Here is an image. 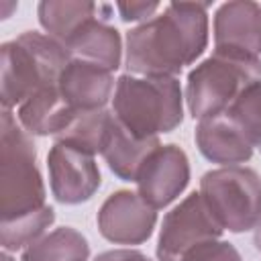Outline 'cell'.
Listing matches in <instances>:
<instances>
[{"label": "cell", "mask_w": 261, "mask_h": 261, "mask_svg": "<svg viewBox=\"0 0 261 261\" xmlns=\"http://www.w3.org/2000/svg\"><path fill=\"white\" fill-rule=\"evenodd\" d=\"M208 2H169L126 33L124 63L135 75H177L208 47Z\"/></svg>", "instance_id": "6da1fadb"}, {"label": "cell", "mask_w": 261, "mask_h": 261, "mask_svg": "<svg viewBox=\"0 0 261 261\" xmlns=\"http://www.w3.org/2000/svg\"><path fill=\"white\" fill-rule=\"evenodd\" d=\"M67 49L49 35L27 31L0 47V100L12 110L41 90L59 84L69 63Z\"/></svg>", "instance_id": "7a4b0ae2"}, {"label": "cell", "mask_w": 261, "mask_h": 261, "mask_svg": "<svg viewBox=\"0 0 261 261\" xmlns=\"http://www.w3.org/2000/svg\"><path fill=\"white\" fill-rule=\"evenodd\" d=\"M112 114L133 135L155 139L184 120V92L175 75L122 73L112 96Z\"/></svg>", "instance_id": "3957f363"}, {"label": "cell", "mask_w": 261, "mask_h": 261, "mask_svg": "<svg viewBox=\"0 0 261 261\" xmlns=\"http://www.w3.org/2000/svg\"><path fill=\"white\" fill-rule=\"evenodd\" d=\"M47 206V190L37 165L33 137L12 110L0 116V222Z\"/></svg>", "instance_id": "277c9868"}, {"label": "cell", "mask_w": 261, "mask_h": 261, "mask_svg": "<svg viewBox=\"0 0 261 261\" xmlns=\"http://www.w3.org/2000/svg\"><path fill=\"white\" fill-rule=\"evenodd\" d=\"M255 82H261V57L214 47L212 55L188 73L184 100L190 114L202 120L228 110Z\"/></svg>", "instance_id": "5b68a950"}, {"label": "cell", "mask_w": 261, "mask_h": 261, "mask_svg": "<svg viewBox=\"0 0 261 261\" xmlns=\"http://www.w3.org/2000/svg\"><path fill=\"white\" fill-rule=\"evenodd\" d=\"M200 194L228 232L253 230L261 220V175L253 167L210 169L200 177Z\"/></svg>", "instance_id": "8992f818"}, {"label": "cell", "mask_w": 261, "mask_h": 261, "mask_svg": "<svg viewBox=\"0 0 261 261\" xmlns=\"http://www.w3.org/2000/svg\"><path fill=\"white\" fill-rule=\"evenodd\" d=\"M224 228L204 202L200 192H192L173 206L161 222L157 241V261H184L188 253L204 243L218 241Z\"/></svg>", "instance_id": "52a82bcc"}, {"label": "cell", "mask_w": 261, "mask_h": 261, "mask_svg": "<svg viewBox=\"0 0 261 261\" xmlns=\"http://www.w3.org/2000/svg\"><path fill=\"white\" fill-rule=\"evenodd\" d=\"M96 222L106 241L114 245H141L155 230L157 210L139 192L116 190L102 202Z\"/></svg>", "instance_id": "ba28073f"}, {"label": "cell", "mask_w": 261, "mask_h": 261, "mask_svg": "<svg viewBox=\"0 0 261 261\" xmlns=\"http://www.w3.org/2000/svg\"><path fill=\"white\" fill-rule=\"evenodd\" d=\"M47 169L51 194L61 204L88 202L102 184L94 155L65 143H53L47 153Z\"/></svg>", "instance_id": "9c48e42d"}, {"label": "cell", "mask_w": 261, "mask_h": 261, "mask_svg": "<svg viewBox=\"0 0 261 261\" xmlns=\"http://www.w3.org/2000/svg\"><path fill=\"white\" fill-rule=\"evenodd\" d=\"M139 196L155 210L169 206L190 184V159L179 145H159L137 177Z\"/></svg>", "instance_id": "30bf717a"}, {"label": "cell", "mask_w": 261, "mask_h": 261, "mask_svg": "<svg viewBox=\"0 0 261 261\" xmlns=\"http://www.w3.org/2000/svg\"><path fill=\"white\" fill-rule=\"evenodd\" d=\"M194 139L198 151L220 167L243 165L253 157V145L228 110L198 120Z\"/></svg>", "instance_id": "8fae6325"}, {"label": "cell", "mask_w": 261, "mask_h": 261, "mask_svg": "<svg viewBox=\"0 0 261 261\" xmlns=\"http://www.w3.org/2000/svg\"><path fill=\"white\" fill-rule=\"evenodd\" d=\"M214 47L261 55V4L251 0L224 2L214 12Z\"/></svg>", "instance_id": "7c38bea8"}, {"label": "cell", "mask_w": 261, "mask_h": 261, "mask_svg": "<svg viewBox=\"0 0 261 261\" xmlns=\"http://www.w3.org/2000/svg\"><path fill=\"white\" fill-rule=\"evenodd\" d=\"M57 88L73 110H96L108 108V102H112L114 96L116 80L112 71L104 67L80 59H69L61 71Z\"/></svg>", "instance_id": "4fadbf2b"}, {"label": "cell", "mask_w": 261, "mask_h": 261, "mask_svg": "<svg viewBox=\"0 0 261 261\" xmlns=\"http://www.w3.org/2000/svg\"><path fill=\"white\" fill-rule=\"evenodd\" d=\"M112 16H98L88 20L67 43L65 49L71 59L88 61L108 71H116L122 63V37L110 24Z\"/></svg>", "instance_id": "5bb4252c"}, {"label": "cell", "mask_w": 261, "mask_h": 261, "mask_svg": "<svg viewBox=\"0 0 261 261\" xmlns=\"http://www.w3.org/2000/svg\"><path fill=\"white\" fill-rule=\"evenodd\" d=\"M159 137L141 139L133 135L126 126H122L112 114V122L102 147V157L108 169L122 181H137L141 167L149 159V155L159 147Z\"/></svg>", "instance_id": "9a60e30c"}, {"label": "cell", "mask_w": 261, "mask_h": 261, "mask_svg": "<svg viewBox=\"0 0 261 261\" xmlns=\"http://www.w3.org/2000/svg\"><path fill=\"white\" fill-rule=\"evenodd\" d=\"M37 16L45 33L65 47V43L88 20L98 16H112V6L80 0H43L37 6Z\"/></svg>", "instance_id": "2e32d148"}, {"label": "cell", "mask_w": 261, "mask_h": 261, "mask_svg": "<svg viewBox=\"0 0 261 261\" xmlns=\"http://www.w3.org/2000/svg\"><path fill=\"white\" fill-rule=\"evenodd\" d=\"M75 110L61 96L59 88H47L16 108V120L31 137H57Z\"/></svg>", "instance_id": "e0dca14e"}, {"label": "cell", "mask_w": 261, "mask_h": 261, "mask_svg": "<svg viewBox=\"0 0 261 261\" xmlns=\"http://www.w3.org/2000/svg\"><path fill=\"white\" fill-rule=\"evenodd\" d=\"M112 122L110 108H96V110H75L65 124V128L53 137L55 143H65L75 149H82L90 155L102 153L108 128Z\"/></svg>", "instance_id": "ac0fdd59"}, {"label": "cell", "mask_w": 261, "mask_h": 261, "mask_svg": "<svg viewBox=\"0 0 261 261\" xmlns=\"http://www.w3.org/2000/svg\"><path fill=\"white\" fill-rule=\"evenodd\" d=\"M90 259V245L88 239L71 228L59 226L33 245L22 249L20 261H88Z\"/></svg>", "instance_id": "d6986e66"}, {"label": "cell", "mask_w": 261, "mask_h": 261, "mask_svg": "<svg viewBox=\"0 0 261 261\" xmlns=\"http://www.w3.org/2000/svg\"><path fill=\"white\" fill-rule=\"evenodd\" d=\"M55 222L53 206H43L31 214L0 222V245L4 251H18L33 245L37 239L47 234L49 226Z\"/></svg>", "instance_id": "ffe728a7"}, {"label": "cell", "mask_w": 261, "mask_h": 261, "mask_svg": "<svg viewBox=\"0 0 261 261\" xmlns=\"http://www.w3.org/2000/svg\"><path fill=\"white\" fill-rule=\"evenodd\" d=\"M228 114L241 126L253 149L261 153V82L249 86L228 108Z\"/></svg>", "instance_id": "44dd1931"}, {"label": "cell", "mask_w": 261, "mask_h": 261, "mask_svg": "<svg viewBox=\"0 0 261 261\" xmlns=\"http://www.w3.org/2000/svg\"><path fill=\"white\" fill-rule=\"evenodd\" d=\"M184 261H243L237 247L228 241H210L194 249L184 257Z\"/></svg>", "instance_id": "7402d4cb"}, {"label": "cell", "mask_w": 261, "mask_h": 261, "mask_svg": "<svg viewBox=\"0 0 261 261\" xmlns=\"http://www.w3.org/2000/svg\"><path fill=\"white\" fill-rule=\"evenodd\" d=\"M161 8L159 2H118L116 10L124 22H147L155 16V12Z\"/></svg>", "instance_id": "603a6c76"}, {"label": "cell", "mask_w": 261, "mask_h": 261, "mask_svg": "<svg viewBox=\"0 0 261 261\" xmlns=\"http://www.w3.org/2000/svg\"><path fill=\"white\" fill-rule=\"evenodd\" d=\"M92 261H153V259L139 249H110L98 253Z\"/></svg>", "instance_id": "cb8c5ba5"}, {"label": "cell", "mask_w": 261, "mask_h": 261, "mask_svg": "<svg viewBox=\"0 0 261 261\" xmlns=\"http://www.w3.org/2000/svg\"><path fill=\"white\" fill-rule=\"evenodd\" d=\"M255 232H253V245H255V249L261 253V220L257 222V226L253 228Z\"/></svg>", "instance_id": "d4e9b609"}, {"label": "cell", "mask_w": 261, "mask_h": 261, "mask_svg": "<svg viewBox=\"0 0 261 261\" xmlns=\"http://www.w3.org/2000/svg\"><path fill=\"white\" fill-rule=\"evenodd\" d=\"M2 261H14V259L10 257V253H8V251H4V253H2Z\"/></svg>", "instance_id": "484cf974"}]
</instances>
